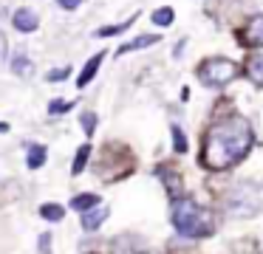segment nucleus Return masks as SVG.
I'll return each mask as SVG.
<instances>
[{
    "label": "nucleus",
    "mask_w": 263,
    "mask_h": 254,
    "mask_svg": "<svg viewBox=\"0 0 263 254\" xmlns=\"http://www.w3.org/2000/svg\"><path fill=\"white\" fill-rule=\"evenodd\" d=\"M252 144H255V133L249 122L243 116H227L206 130L204 147H201V167L218 169V172L232 169L249 155Z\"/></svg>",
    "instance_id": "obj_1"
},
{
    "label": "nucleus",
    "mask_w": 263,
    "mask_h": 254,
    "mask_svg": "<svg viewBox=\"0 0 263 254\" xmlns=\"http://www.w3.org/2000/svg\"><path fill=\"white\" fill-rule=\"evenodd\" d=\"M12 26L17 28V31H23V34H31V31L40 28V17H37V11H31V9H17L12 14Z\"/></svg>",
    "instance_id": "obj_6"
},
{
    "label": "nucleus",
    "mask_w": 263,
    "mask_h": 254,
    "mask_svg": "<svg viewBox=\"0 0 263 254\" xmlns=\"http://www.w3.org/2000/svg\"><path fill=\"white\" fill-rule=\"evenodd\" d=\"M71 107H74V102H65V99H54V102H48V113H51V116H60V113H68Z\"/></svg>",
    "instance_id": "obj_19"
},
{
    "label": "nucleus",
    "mask_w": 263,
    "mask_h": 254,
    "mask_svg": "<svg viewBox=\"0 0 263 254\" xmlns=\"http://www.w3.org/2000/svg\"><path fill=\"white\" fill-rule=\"evenodd\" d=\"M133 20H136V17H127L125 23H116V26H102V28H97V37H114V34H122L125 28L133 26Z\"/></svg>",
    "instance_id": "obj_16"
},
{
    "label": "nucleus",
    "mask_w": 263,
    "mask_h": 254,
    "mask_svg": "<svg viewBox=\"0 0 263 254\" xmlns=\"http://www.w3.org/2000/svg\"><path fill=\"white\" fill-rule=\"evenodd\" d=\"M40 218L48 220V223H60V220L65 218V209L60 206V203H43V206H40Z\"/></svg>",
    "instance_id": "obj_14"
},
{
    "label": "nucleus",
    "mask_w": 263,
    "mask_h": 254,
    "mask_svg": "<svg viewBox=\"0 0 263 254\" xmlns=\"http://www.w3.org/2000/svg\"><path fill=\"white\" fill-rule=\"evenodd\" d=\"M12 73H14V76H31V73H34V62L29 60V54H26V51H17V54H14Z\"/></svg>",
    "instance_id": "obj_12"
},
{
    "label": "nucleus",
    "mask_w": 263,
    "mask_h": 254,
    "mask_svg": "<svg viewBox=\"0 0 263 254\" xmlns=\"http://www.w3.org/2000/svg\"><path fill=\"white\" fill-rule=\"evenodd\" d=\"M80 122H82V130H85V135H93V130H97V113L85 110Z\"/></svg>",
    "instance_id": "obj_21"
},
{
    "label": "nucleus",
    "mask_w": 263,
    "mask_h": 254,
    "mask_svg": "<svg viewBox=\"0 0 263 254\" xmlns=\"http://www.w3.org/2000/svg\"><path fill=\"white\" fill-rule=\"evenodd\" d=\"M159 34H142V37H136V40H130V43H125V45H119V51L116 54H130V51H139V48H147V45H156L159 43Z\"/></svg>",
    "instance_id": "obj_11"
},
{
    "label": "nucleus",
    "mask_w": 263,
    "mask_h": 254,
    "mask_svg": "<svg viewBox=\"0 0 263 254\" xmlns=\"http://www.w3.org/2000/svg\"><path fill=\"white\" fill-rule=\"evenodd\" d=\"M260 254H263V248H260Z\"/></svg>",
    "instance_id": "obj_27"
},
{
    "label": "nucleus",
    "mask_w": 263,
    "mask_h": 254,
    "mask_svg": "<svg viewBox=\"0 0 263 254\" xmlns=\"http://www.w3.org/2000/svg\"><path fill=\"white\" fill-rule=\"evenodd\" d=\"M51 251V235H43L40 237V254H48Z\"/></svg>",
    "instance_id": "obj_24"
},
{
    "label": "nucleus",
    "mask_w": 263,
    "mask_h": 254,
    "mask_svg": "<svg viewBox=\"0 0 263 254\" xmlns=\"http://www.w3.org/2000/svg\"><path fill=\"white\" fill-rule=\"evenodd\" d=\"M71 76V68H57V71L48 73V82H63V79Z\"/></svg>",
    "instance_id": "obj_22"
},
{
    "label": "nucleus",
    "mask_w": 263,
    "mask_h": 254,
    "mask_svg": "<svg viewBox=\"0 0 263 254\" xmlns=\"http://www.w3.org/2000/svg\"><path fill=\"white\" fill-rule=\"evenodd\" d=\"M159 175L167 181V189H170L173 195L178 198V192H181V181H178V175H176V172L170 175V169H167V167H159Z\"/></svg>",
    "instance_id": "obj_17"
},
{
    "label": "nucleus",
    "mask_w": 263,
    "mask_h": 254,
    "mask_svg": "<svg viewBox=\"0 0 263 254\" xmlns=\"http://www.w3.org/2000/svg\"><path fill=\"white\" fill-rule=\"evenodd\" d=\"M243 76L249 79L255 88H263V54H252L243 65Z\"/></svg>",
    "instance_id": "obj_8"
},
{
    "label": "nucleus",
    "mask_w": 263,
    "mask_h": 254,
    "mask_svg": "<svg viewBox=\"0 0 263 254\" xmlns=\"http://www.w3.org/2000/svg\"><path fill=\"white\" fill-rule=\"evenodd\" d=\"M173 20H176V11H173L170 6H164V9H156V11H153V23H156V26H170Z\"/></svg>",
    "instance_id": "obj_18"
},
{
    "label": "nucleus",
    "mask_w": 263,
    "mask_h": 254,
    "mask_svg": "<svg viewBox=\"0 0 263 254\" xmlns=\"http://www.w3.org/2000/svg\"><path fill=\"white\" fill-rule=\"evenodd\" d=\"M99 195H93V192H85V195H77V198H71V209H77V212H88V209H93V206H99Z\"/></svg>",
    "instance_id": "obj_13"
},
{
    "label": "nucleus",
    "mask_w": 263,
    "mask_h": 254,
    "mask_svg": "<svg viewBox=\"0 0 263 254\" xmlns=\"http://www.w3.org/2000/svg\"><path fill=\"white\" fill-rule=\"evenodd\" d=\"M108 214H110V209L105 206V203H99V206H93V209H88V212H82V229H85V231H97L99 226L108 220Z\"/></svg>",
    "instance_id": "obj_7"
},
{
    "label": "nucleus",
    "mask_w": 263,
    "mask_h": 254,
    "mask_svg": "<svg viewBox=\"0 0 263 254\" xmlns=\"http://www.w3.org/2000/svg\"><path fill=\"white\" fill-rule=\"evenodd\" d=\"M6 54H9V40H6V34L0 31V62L6 60Z\"/></svg>",
    "instance_id": "obj_23"
},
{
    "label": "nucleus",
    "mask_w": 263,
    "mask_h": 254,
    "mask_svg": "<svg viewBox=\"0 0 263 254\" xmlns=\"http://www.w3.org/2000/svg\"><path fill=\"white\" fill-rule=\"evenodd\" d=\"M6 130H9V124H6V122H0V133H6Z\"/></svg>",
    "instance_id": "obj_26"
},
{
    "label": "nucleus",
    "mask_w": 263,
    "mask_h": 254,
    "mask_svg": "<svg viewBox=\"0 0 263 254\" xmlns=\"http://www.w3.org/2000/svg\"><path fill=\"white\" fill-rule=\"evenodd\" d=\"M170 133H173V141H176V152H187V135L181 133V127H178V124H173Z\"/></svg>",
    "instance_id": "obj_20"
},
{
    "label": "nucleus",
    "mask_w": 263,
    "mask_h": 254,
    "mask_svg": "<svg viewBox=\"0 0 263 254\" xmlns=\"http://www.w3.org/2000/svg\"><path fill=\"white\" fill-rule=\"evenodd\" d=\"M238 43L246 48H263V14H252L238 31Z\"/></svg>",
    "instance_id": "obj_5"
},
{
    "label": "nucleus",
    "mask_w": 263,
    "mask_h": 254,
    "mask_svg": "<svg viewBox=\"0 0 263 254\" xmlns=\"http://www.w3.org/2000/svg\"><path fill=\"white\" fill-rule=\"evenodd\" d=\"M170 220L176 231L184 237H210L215 231V212L195 203L193 198H176L170 209Z\"/></svg>",
    "instance_id": "obj_2"
},
{
    "label": "nucleus",
    "mask_w": 263,
    "mask_h": 254,
    "mask_svg": "<svg viewBox=\"0 0 263 254\" xmlns=\"http://www.w3.org/2000/svg\"><path fill=\"white\" fill-rule=\"evenodd\" d=\"M46 155H48V147L31 141V144L26 147V164H29V169H40L43 164H46Z\"/></svg>",
    "instance_id": "obj_9"
},
{
    "label": "nucleus",
    "mask_w": 263,
    "mask_h": 254,
    "mask_svg": "<svg viewBox=\"0 0 263 254\" xmlns=\"http://www.w3.org/2000/svg\"><path fill=\"white\" fill-rule=\"evenodd\" d=\"M57 3H60V6H63V9H68V11H74V9H77V6H80V3H82V0H57Z\"/></svg>",
    "instance_id": "obj_25"
},
{
    "label": "nucleus",
    "mask_w": 263,
    "mask_h": 254,
    "mask_svg": "<svg viewBox=\"0 0 263 254\" xmlns=\"http://www.w3.org/2000/svg\"><path fill=\"white\" fill-rule=\"evenodd\" d=\"M238 73H240V65L235 60H227V56H210L198 65V79L206 88H223Z\"/></svg>",
    "instance_id": "obj_4"
},
{
    "label": "nucleus",
    "mask_w": 263,
    "mask_h": 254,
    "mask_svg": "<svg viewBox=\"0 0 263 254\" xmlns=\"http://www.w3.org/2000/svg\"><path fill=\"white\" fill-rule=\"evenodd\" d=\"M102 60H105V54L99 51V54H93L91 60L85 62V68H82V73L77 76V85H80V88H85V85L91 82L93 76H97V71H99V65H102Z\"/></svg>",
    "instance_id": "obj_10"
},
{
    "label": "nucleus",
    "mask_w": 263,
    "mask_h": 254,
    "mask_svg": "<svg viewBox=\"0 0 263 254\" xmlns=\"http://www.w3.org/2000/svg\"><path fill=\"white\" fill-rule=\"evenodd\" d=\"M223 206L232 218H255L263 212V184L257 181H238L235 186H229Z\"/></svg>",
    "instance_id": "obj_3"
},
{
    "label": "nucleus",
    "mask_w": 263,
    "mask_h": 254,
    "mask_svg": "<svg viewBox=\"0 0 263 254\" xmlns=\"http://www.w3.org/2000/svg\"><path fill=\"white\" fill-rule=\"evenodd\" d=\"M88 158H91V144H82L80 150H77V158H74V167H71V172L80 175L82 169L88 167Z\"/></svg>",
    "instance_id": "obj_15"
}]
</instances>
